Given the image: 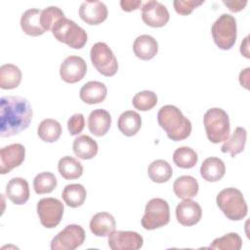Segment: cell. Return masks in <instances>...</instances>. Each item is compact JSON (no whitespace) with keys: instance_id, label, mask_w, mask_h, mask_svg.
I'll use <instances>...</instances> for the list:
<instances>
[{"instance_id":"cell-1","label":"cell","mask_w":250,"mask_h":250,"mask_svg":"<svg viewBox=\"0 0 250 250\" xmlns=\"http://www.w3.org/2000/svg\"><path fill=\"white\" fill-rule=\"evenodd\" d=\"M32 118L28 101L18 96H4L0 100V136L11 137L27 129Z\"/></svg>"},{"instance_id":"cell-2","label":"cell","mask_w":250,"mask_h":250,"mask_svg":"<svg viewBox=\"0 0 250 250\" xmlns=\"http://www.w3.org/2000/svg\"><path fill=\"white\" fill-rule=\"evenodd\" d=\"M160 127L166 132L167 137L175 142L187 139L191 132L190 121L175 105L166 104L157 113Z\"/></svg>"},{"instance_id":"cell-3","label":"cell","mask_w":250,"mask_h":250,"mask_svg":"<svg viewBox=\"0 0 250 250\" xmlns=\"http://www.w3.org/2000/svg\"><path fill=\"white\" fill-rule=\"evenodd\" d=\"M208 140L213 144L226 142L229 138L230 124L228 113L220 107L208 109L203 117Z\"/></svg>"},{"instance_id":"cell-4","label":"cell","mask_w":250,"mask_h":250,"mask_svg":"<svg viewBox=\"0 0 250 250\" xmlns=\"http://www.w3.org/2000/svg\"><path fill=\"white\" fill-rule=\"evenodd\" d=\"M218 207L231 221H240L247 215V203L242 192L235 188L222 189L216 198Z\"/></svg>"},{"instance_id":"cell-5","label":"cell","mask_w":250,"mask_h":250,"mask_svg":"<svg viewBox=\"0 0 250 250\" xmlns=\"http://www.w3.org/2000/svg\"><path fill=\"white\" fill-rule=\"evenodd\" d=\"M55 38L73 49H81L87 42L86 31L75 21L65 17L59 20L52 27Z\"/></svg>"},{"instance_id":"cell-6","label":"cell","mask_w":250,"mask_h":250,"mask_svg":"<svg viewBox=\"0 0 250 250\" xmlns=\"http://www.w3.org/2000/svg\"><path fill=\"white\" fill-rule=\"evenodd\" d=\"M211 33L215 44L222 50H229L237 36L236 20L229 14L221 15L212 24Z\"/></svg>"},{"instance_id":"cell-7","label":"cell","mask_w":250,"mask_h":250,"mask_svg":"<svg viewBox=\"0 0 250 250\" xmlns=\"http://www.w3.org/2000/svg\"><path fill=\"white\" fill-rule=\"evenodd\" d=\"M170 221V208L166 200L162 198L150 199L145 208V214L141 220L145 229L152 230L166 226Z\"/></svg>"},{"instance_id":"cell-8","label":"cell","mask_w":250,"mask_h":250,"mask_svg":"<svg viewBox=\"0 0 250 250\" xmlns=\"http://www.w3.org/2000/svg\"><path fill=\"white\" fill-rule=\"evenodd\" d=\"M90 58L95 68L104 76H113L118 70L117 60L104 42L95 43L90 51Z\"/></svg>"},{"instance_id":"cell-9","label":"cell","mask_w":250,"mask_h":250,"mask_svg":"<svg viewBox=\"0 0 250 250\" xmlns=\"http://www.w3.org/2000/svg\"><path fill=\"white\" fill-rule=\"evenodd\" d=\"M84 229L75 224L67 225L51 241L52 250H74L85 240Z\"/></svg>"},{"instance_id":"cell-10","label":"cell","mask_w":250,"mask_h":250,"mask_svg":"<svg viewBox=\"0 0 250 250\" xmlns=\"http://www.w3.org/2000/svg\"><path fill=\"white\" fill-rule=\"evenodd\" d=\"M63 204L54 197H44L37 203V214L40 223L47 229L57 227L63 215Z\"/></svg>"},{"instance_id":"cell-11","label":"cell","mask_w":250,"mask_h":250,"mask_svg":"<svg viewBox=\"0 0 250 250\" xmlns=\"http://www.w3.org/2000/svg\"><path fill=\"white\" fill-rule=\"evenodd\" d=\"M108 246L112 250H138L144 244L143 236L131 230H114L107 238Z\"/></svg>"},{"instance_id":"cell-12","label":"cell","mask_w":250,"mask_h":250,"mask_svg":"<svg viewBox=\"0 0 250 250\" xmlns=\"http://www.w3.org/2000/svg\"><path fill=\"white\" fill-rule=\"evenodd\" d=\"M142 19L151 27H161L168 22L170 15L166 6L158 1L149 0L142 7Z\"/></svg>"},{"instance_id":"cell-13","label":"cell","mask_w":250,"mask_h":250,"mask_svg":"<svg viewBox=\"0 0 250 250\" xmlns=\"http://www.w3.org/2000/svg\"><path fill=\"white\" fill-rule=\"evenodd\" d=\"M87 72V64L79 56H69L64 59L60 66L61 78L66 83L80 81Z\"/></svg>"},{"instance_id":"cell-14","label":"cell","mask_w":250,"mask_h":250,"mask_svg":"<svg viewBox=\"0 0 250 250\" xmlns=\"http://www.w3.org/2000/svg\"><path fill=\"white\" fill-rule=\"evenodd\" d=\"M25 156V148L21 144H12L0 150V173L2 175L11 172L20 166Z\"/></svg>"},{"instance_id":"cell-15","label":"cell","mask_w":250,"mask_h":250,"mask_svg":"<svg viewBox=\"0 0 250 250\" xmlns=\"http://www.w3.org/2000/svg\"><path fill=\"white\" fill-rule=\"evenodd\" d=\"M108 11L102 1H84L79 7V16L83 21L90 25H97L104 21Z\"/></svg>"},{"instance_id":"cell-16","label":"cell","mask_w":250,"mask_h":250,"mask_svg":"<svg viewBox=\"0 0 250 250\" xmlns=\"http://www.w3.org/2000/svg\"><path fill=\"white\" fill-rule=\"evenodd\" d=\"M201 216L202 209L200 205L191 199H184L176 207L177 220L185 227H191L197 224Z\"/></svg>"},{"instance_id":"cell-17","label":"cell","mask_w":250,"mask_h":250,"mask_svg":"<svg viewBox=\"0 0 250 250\" xmlns=\"http://www.w3.org/2000/svg\"><path fill=\"white\" fill-rule=\"evenodd\" d=\"M6 195L14 204H24L29 198L27 181L21 177L11 179L6 186Z\"/></svg>"},{"instance_id":"cell-18","label":"cell","mask_w":250,"mask_h":250,"mask_svg":"<svg viewBox=\"0 0 250 250\" xmlns=\"http://www.w3.org/2000/svg\"><path fill=\"white\" fill-rule=\"evenodd\" d=\"M111 125V116L109 112L103 108H97L91 111L88 117L89 131L97 136L102 137L107 133Z\"/></svg>"},{"instance_id":"cell-19","label":"cell","mask_w":250,"mask_h":250,"mask_svg":"<svg viewBox=\"0 0 250 250\" xmlns=\"http://www.w3.org/2000/svg\"><path fill=\"white\" fill-rule=\"evenodd\" d=\"M106 86L100 81H89L85 83L79 92L80 99L88 104H95L104 101L106 98Z\"/></svg>"},{"instance_id":"cell-20","label":"cell","mask_w":250,"mask_h":250,"mask_svg":"<svg viewBox=\"0 0 250 250\" xmlns=\"http://www.w3.org/2000/svg\"><path fill=\"white\" fill-rule=\"evenodd\" d=\"M116 222L114 217L107 212H99L95 214L90 221V229L100 237L107 236L115 230Z\"/></svg>"},{"instance_id":"cell-21","label":"cell","mask_w":250,"mask_h":250,"mask_svg":"<svg viewBox=\"0 0 250 250\" xmlns=\"http://www.w3.org/2000/svg\"><path fill=\"white\" fill-rule=\"evenodd\" d=\"M133 51L139 59L148 61L154 58L157 54L158 43L152 36L148 34H142L135 39Z\"/></svg>"},{"instance_id":"cell-22","label":"cell","mask_w":250,"mask_h":250,"mask_svg":"<svg viewBox=\"0 0 250 250\" xmlns=\"http://www.w3.org/2000/svg\"><path fill=\"white\" fill-rule=\"evenodd\" d=\"M42 10L32 8L26 10L21 17V27L22 31L30 36L42 35L45 30L40 22V16Z\"/></svg>"},{"instance_id":"cell-23","label":"cell","mask_w":250,"mask_h":250,"mask_svg":"<svg viewBox=\"0 0 250 250\" xmlns=\"http://www.w3.org/2000/svg\"><path fill=\"white\" fill-rule=\"evenodd\" d=\"M226 173V166L219 157H208L200 166V175L207 182H218Z\"/></svg>"},{"instance_id":"cell-24","label":"cell","mask_w":250,"mask_h":250,"mask_svg":"<svg viewBox=\"0 0 250 250\" xmlns=\"http://www.w3.org/2000/svg\"><path fill=\"white\" fill-rule=\"evenodd\" d=\"M74 154L81 159H92L98 153V144L88 135H80L76 137L72 144Z\"/></svg>"},{"instance_id":"cell-25","label":"cell","mask_w":250,"mask_h":250,"mask_svg":"<svg viewBox=\"0 0 250 250\" xmlns=\"http://www.w3.org/2000/svg\"><path fill=\"white\" fill-rule=\"evenodd\" d=\"M198 182L192 176H181L173 184V190L177 197L182 199H191L198 192Z\"/></svg>"},{"instance_id":"cell-26","label":"cell","mask_w":250,"mask_h":250,"mask_svg":"<svg viewBox=\"0 0 250 250\" xmlns=\"http://www.w3.org/2000/svg\"><path fill=\"white\" fill-rule=\"evenodd\" d=\"M117 126L123 135L132 137L141 129L142 118L138 112L134 110H127L120 114L117 121Z\"/></svg>"},{"instance_id":"cell-27","label":"cell","mask_w":250,"mask_h":250,"mask_svg":"<svg viewBox=\"0 0 250 250\" xmlns=\"http://www.w3.org/2000/svg\"><path fill=\"white\" fill-rule=\"evenodd\" d=\"M21 69L12 63H6L0 67V87L4 90L17 88L21 81Z\"/></svg>"},{"instance_id":"cell-28","label":"cell","mask_w":250,"mask_h":250,"mask_svg":"<svg viewBox=\"0 0 250 250\" xmlns=\"http://www.w3.org/2000/svg\"><path fill=\"white\" fill-rule=\"evenodd\" d=\"M247 132L243 127H236L231 135L221 147L222 152H229L231 157L240 153L245 146Z\"/></svg>"},{"instance_id":"cell-29","label":"cell","mask_w":250,"mask_h":250,"mask_svg":"<svg viewBox=\"0 0 250 250\" xmlns=\"http://www.w3.org/2000/svg\"><path fill=\"white\" fill-rule=\"evenodd\" d=\"M86 196V188L80 184L67 185L64 187L62 192V197L64 203L71 208H77L81 206L84 203Z\"/></svg>"},{"instance_id":"cell-30","label":"cell","mask_w":250,"mask_h":250,"mask_svg":"<svg viewBox=\"0 0 250 250\" xmlns=\"http://www.w3.org/2000/svg\"><path fill=\"white\" fill-rule=\"evenodd\" d=\"M58 170L65 180L78 179L83 174L82 164L72 156H63L59 160Z\"/></svg>"},{"instance_id":"cell-31","label":"cell","mask_w":250,"mask_h":250,"mask_svg":"<svg viewBox=\"0 0 250 250\" xmlns=\"http://www.w3.org/2000/svg\"><path fill=\"white\" fill-rule=\"evenodd\" d=\"M147 174L152 182L163 184L170 180L173 175V169L166 160L157 159L148 165Z\"/></svg>"},{"instance_id":"cell-32","label":"cell","mask_w":250,"mask_h":250,"mask_svg":"<svg viewBox=\"0 0 250 250\" xmlns=\"http://www.w3.org/2000/svg\"><path fill=\"white\" fill-rule=\"evenodd\" d=\"M62 129L59 121L52 118L44 119L37 128L39 138L46 143H54L58 141L62 135Z\"/></svg>"},{"instance_id":"cell-33","label":"cell","mask_w":250,"mask_h":250,"mask_svg":"<svg viewBox=\"0 0 250 250\" xmlns=\"http://www.w3.org/2000/svg\"><path fill=\"white\" fill-rule=\"evenodd\" d=\"M198 160L197 153L189 146L178 147L173 153L174 163L183 169H189L196 165Z\"/></svg>"},{"instance_id":"cell-34","label":"cell","mask_w":250,"mask_h":250,"mask_svg":"<svg viewBox=\"0 0 250 250\" xmlns=\"http://www.w3.org/2000/svg\"><path fill=\"white\" fill-rule=\"evenodd\" d=\"M57 178L51 172H41L33 180V188L37 194L52 192L57 187Z\"/></svg>"},{"instance_id":"cell-35","label":"cell","mask_w":250,"mask_h":250,"mask_svg":"<svg viewBox=\"0 0 250 250\" xmlns=\"http://www.w3.org/2000/svg\"><path fill=\"white\" fill-rule=\"evenodd\" d=\"M242 246V239L239 234L235 232H229L224 236L218 237L210 244L211 249L219 250H239Z\"/></svg>"},{"instance_id":"cell-36","label":"cell","mask_w":250,"mask_h":250,"mask_svg":"<svg viewBox=\"0 0 250 250\" xmlns=\"http://www.w3.org/2000/svg\"><path fill=\"white\" fill-rule=\"evenodd\" d=\"M132 104L136 109H139L141 111H147L156 105L157 96L152 91L145 90L137 93L134 96Z\"/></svg>"},{"instance_id":"cell-37","label":"cell","mask_w":250,"mask_h":250,"mask_svg":"<svg viewBox=\"0 0 250 250\" xmlns=\"http://www.w3.org/2000/svg\"><path fill=\"white\" fill-rule=\"evenodd\" d=\"M64 18V13L57 6H50L42 10L40 22L45 31L52 30L54 24L61 19Z\"/></svg>"},{"instance_id":"cell-38","label":"cell","mask_w":250,"mask_h":250,"mask_svg":"<svg viewBox=\"0 0 250 250\" xmlns=\"http://www.w3.org/2000/svg\"><path fill=\"white\" fill-rule=\"evenodd\" d=\"M204 0H175L173 2L175 11L183 16L189 15L195 8L202 5Z\"/></svg>"},{"instance_id":"cell-39","label":"cell","mask_w":250,"mask_h":250,"mask_svg":"<svg viewBox=\"0 0 250 250\" xmlns=\"http://www.w3.org/2000/svg\"><path fill=\"white\" fill-rule=\"evenodd\" d=\"M85 127V119L82 113H75L67 121V129L71 136L78 135Z\"/></svg>"},{"instance_id":"cell-40","label":"cell","mask_w":250,"mask_h":250,"mask_svg":"<svg viewBox=\"0 0 250 250\" xmlns=\"http://www.w3.org/2000/svg\"><path fill=\"white\" fill-rule=\"evenodd\" d=\"M223 3L229 8V10L230 12H239L241 10L244 9V7L246 6L247 4V1L243 0H231V1H226V0H223Z\"/></svg>"},{"instance_id":"cell-41","label":"cell","mask_w":250,"mask_h":250,"mask_svg":"<svg viewBox=\"0 0 250 250\" xmlns=\"http://www.w3.org/2000/svg\"><path fill=\"white\" fill-rule=\"evenodd\" d=\"M142 5V1L140 0H121L120 7L125 12H132L137 10Z\"/></svg>"},{"instance_id":"cell-42","label":"cell","mask_w":250,"mask_h":250,"mask_svg":"<svg viewBox=\"0 0 250 250\" xmlns=\"http://www.w3.org/2000/svg\"><path fill=\"white\" fill-rule=\"evenodd\" d=\"M249 67H246L244 70H242L239 73V83L246 89H249L248 87V77H249Z\"/></svg>"},{"instance_id":"cell-43","label":"cell","mask_w":250,"mask_h":250,"mask_svg":"<svg viewBox=\"0 0 250 250\" xmlns=\"http://www.w3.org/2000/svg\"><path fill=\"white\" fill-rule=\"evenodd\" d=\"M248 39H249V36H246L243 40V42H241V45H240V53L247 59L250 58L249 56V44H248Z\"/></svg>"}]
</instances>
